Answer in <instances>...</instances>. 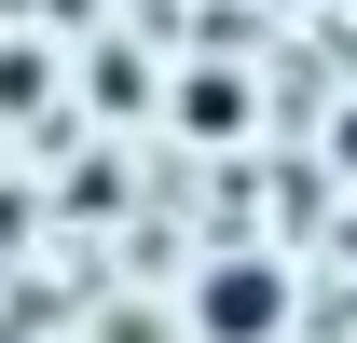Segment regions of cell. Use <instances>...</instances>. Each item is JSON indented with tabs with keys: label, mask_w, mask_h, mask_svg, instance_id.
Segmentation results:
<instances>
[{
	"label": "cell",
	"mask_w": 357,
	"mask_h": 343,
	"mask_svg": "<svg viewBox=\"0 0 357 343\" xmlns=\"http://www.w3.org/2000/svg\"><path fill=\"white\" fill-rule=\"evenodd\" d=\"M275 316H289V275L275 261H220L206 275V343H261Z\"/></svg>",
	"instance_id": "cell-1"
}]
</instances>
